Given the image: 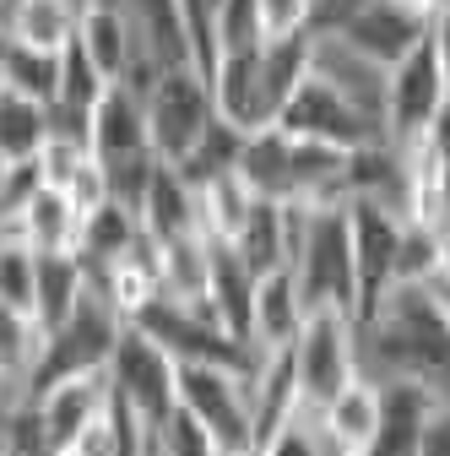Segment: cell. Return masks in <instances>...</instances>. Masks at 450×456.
I'll list each match as a JSON object with an SVG mask.
<instances>
[{"label":"cell","instance_id":"ba28073f","mask_svg":"<svg viewBox=\"0 0 450 456\" xmlns=\"http://www.w3.org/2000/svg\"><path fill=\"white\" fill-rule=\"evenodd\" d=\"M120 326H125V315L87 282L82 305H76L60 326H54V331H44V354H38V364H33L28 391L60 380V375H76V370H103V364H108V348H115V337H120Z\"/></svg>","mask_w":450,"mask_h":456},{"label":"cell","instance_id":"7c38bea8","mask_svg":"<svg viewBox=\"0 0 450 456\" xmlns=\"http://www.w3.org/2000/svg\"><path fill=\"white\" fill-rule=\"evenodd\" d=\"M434 403L439 396L423 380H380V429L369 440V456H418Z\"/></svg>","mask_w":450,"mask_h":456},{"label":"cell","instance_id":"4fadbf2b","mask_svg":"<svg viewBox=\"0 0 450 456\" xmlns=\"http://www.w3.org/2000/svg\"><path fill=\"white\" fill-rule=\"evenodd\" d=\"M17 240H28L33 250H76V234H82V212L71 207V196L60 185H44L33 180L28 196L0 217Z\"/></svg>","mask_w":450,"mask_h":456},{"label":"cell","instance_id":"d590c367","mask_svg":"<svg viewBox=\"0 0 450 456\" xmlns=\"http://www.w3.org/2000/svg\"><path fill=\"white\" fill-rule=\"evenodd\" d=\"M66 196H71V207H76L82 217H87V212H98V207L108 201V180H103V163H98V158H87L76 175H71Z\"/></svg>","mask_w":450,"mask_h":456},{"label":"cell","instance_id":"60d3db41","mask_svg":"<svg viewBox=\"0 0 450 456\" xmlns=\"http://www.w3.org/2000/svg\"><path fill=\"white\" fill-rule=\"evenodd\" d=\"M0 87H6V33H0Z\"/></svg>","mask_w":450,"mask_h":456},{"label":"cell","instance_id":"5bb4252c","mask_svg":"<svg viewBox=\"0 0 450 456\" xmlns=\"http://www.w3.org/2000/svg\"><path fill=\"white\" fill-rule=\"evenodd\" d=\"M206 310L222 331L250 342V310H255V272L229 240H206Z\"/></svg>","mask_w":450,"mask_h":456},{"label":"cell","instance_id":"5b68a950","mask_svg":"<svg viewBox=\"0 0 450 456\" xmlns=\"http://www.w3.org/2000/svg\"><path fill=\"white\" fill-rule=\"evenodd\" d=\"M174 408L190 413L217 451L255 445V408H250V370L234 364H180V391Z\"/></svg>","mask_w":450,"mask_h":456},{"label":"cell","instance_id":"ac0fdd59","mask_svg":"<svg viewBox=\"0 0 450 456\" xmlns=\"http://www.w3.org/2000/svg\"><path fill=\"white\" fill-rule=\"evenodd\" d=\"M315 413H320V429H325V440H331L336 456H369V440L380 429V380L374 375L348 380Z\"/></svg>","mask_w":450,"mask_h":456},{"label":"cell","instance_id":"e0dca14e","mask_svg":"<svg viewBox=\"0 0 450 456\" xmlns=\"http://www.w3.org/2000/svg\"><path fill=\"white\" fill-rule=\"evenodd\" d=\"M304 326V294L288 266L261 272L255 277V310H250V348L255 354H277L293 348V337Z\"/></svg>","mask_w":450,"mask_h":456},{"label":"cell","instance_id":"8d00e7d4","mask_svg":"<svg viewBox=\"0 0 450 456\" xmlns=\"http://www.w3.org/2000/svg\"><path fill=\"white\" fill-rule=\"evenodd\" d=\"M418 456H450V396H439L434 413H429V429H423V445Z\"/></svg>","mask_w":450,"mask_h":456},{"label":"cell","instance_id":"6da1fadb","mask_svg":"<svg viewBox=\"0 0 450 456\" xmlns=\"http://www.w3.org/2000/svg\"><path fill=\"white\" fill-rule=\"evenodd\" d=\"M304 310H348L358 321V282H353V234H348V201H315L304 207V234L288 261Z\"/></svg>","mask_w":450,"mask_h":456},{"label":"cell","instance_id":"ffe728a7","mask_svg":"<svg viewBox=\"0 0 450 456\" xmlns=\"http://www.w3.org/2000/svg\"><path fill=\"white\" fill-rule=\"evenodd\" d=\"M234 175L261 201H293V142L277 131V126L245 131V147H239Z\"/></svg>","mask_w":450,"mask_h":456},{"label":"cell","instance_id":"1f68e13d","mask_svg":"<svg viewBox=\"0 0 450 456\" xmlns=\"http://www.w3.org/2000/svg\"><path fill=\"white\" fill-rule=\"evenodd\" d=\"M266 456H336L325 429H320V413L309 403H299V413L283 424V429H271V440L261 445Z\"/></svg>","mask_w":450,"mask_h":456},{"label":"cell","instance_id":"7bdbcfd3","mask_svg":"<svg viewBox=\"0 0 450 456\" xmlns=\"http://www.w3.org/2000/svg\"><path fill=\"white\" fill-rule=\"evenodd\" d=\"M6 456H17V451H12V445H6Z\"/></svg>","mask_w":450,"mask_h":456},{"label":"cell","instance_id":"ab89813d","mask_svg":"<svg viewBox=\"0 0 450 456\" xmlns=\"http://www.w3.org/2000/svg\"><path fill=\"white\" fill-rule=\"evenodd\" d=\"M402 6H413V12H423V17H429V12H434V0H402Z\"/></svg>","mask_w":450,"mask_h":456},{"label":"cell","instance_id":"f1b7e54d","mask_svg":"<svg viewBox=\"0 0 450 456\" xmlns=\"http://www.w3.org/2000/svg\"><path fill=\"white\" fill-rule=\"evenodd\" d=\"M33 294H38V250L0 223V305L33 315Z\"/></svg>","mask_w":450,"mask_h":456},{"label":"cell","instance_id":"d4e9b609","mask_svg":"<svg viewBox=\"0 0 450 456\" xmlns=\"http://www.w3.org/2000/svg\"><path fill=\"white\" fill-rule=\"evenodd\" d=\"M196 201H201V234L206 240H234L239 228H245V217H250V207H255V196H250V185L234 175H212V180H201L196 185Z\"/></svg>","mask_w":450,"mask_h":456},{"label":"cell","instance_id":"44dd1931","mask_svg":"<svg viewBox=\"0 0 450 456\" xmlns=\"http://www.w3.org/2000/svg\"><path fill=\"white\" fill-rule=\"evenodd\" d=\"M87 0H0V33L38 49H66Z\"/></svg>","mask_w":450,"mask_h":456},{"label":"cell","instance_id":"603a6c76","mask_svg":"<svg viewBox=\"0 0 450 456\" xmlns=\"http://www.w3.org/2000/svg\"><path fill=\"white\" fill-rule=\"evenodd\" d=\"M87 294V266L76 261V250H38V294H33V315L44 331H54Z\"/></svg>","mask_w":450,"mask_h":456},{"label":"cell","instance_id":"2e32d148","mask_svg":"<svg viewBox=\"0 0 450 456\" xmlns=\"http://www.w3.org/2000/svg\"><path fill=\"white\" fill-rule=\"evenodd\" d=\"M309 71L325 77L336 93H348L369 120H380L385 109V66H374L369 54H358L348 38L336 33H315V49H309Z\"/></svg>","mask_w":450,"mask_h":456},{"label":"cell","instance_id":"7a4b0ae2","mask_svg":"<svg viewBox=\"0 0 450 456\" xmlns=\"http://www.w3.org/2000/svg\"><path fill=\"white\" fill-rule=\"evenodd\" d=\"M147 109V142L163 163H185L190 147L206 136V126L217 120V98L201 66H163L152 77V87L141 93Z\"/></svg>","mask_w":450,"mask_h":456},{"label":"cell","instance_id":"484cf974","mask_svg":"<svg viewBox=\"0 0 450 456\" xmlns=\"http://www.w3.org/2000/svg\"><path fill=\"white\" fill-rule=\"evenodd\" d=\"M6 93H22V98L49 109L60 98V49H38V44L6 38Z\"/></svg>","mask_w":450,"mask_h":456},{"label":"cell","instance_id":"74e56055","mask_svg":"<svg viewBox=\"0 0 450 456\" xmlns=\"http://www.w3.org/2000/svg\"><path fill=\"white\" fill-rule=\"evenodd\" d=\"M429 44L439 54V71L450 82V0H434V12H429Z\"/></svg>","mask_w":450,"mask_h":456},{"label":"cell","instance_id":"836d02e7","mask_svg":"<svg viewBox=\"0 0 450 456\" xmlns=\"http://www.w3.org/2000/svg\"><path fill=\"white\" fill-rule=\"evenodd\" d=\"M152 440H157V456H217V440L180 408L152 429Z\"/></svg>","mask_w":450,"mask_h":456},{"label":"cell","instance_id":"d6a6232c","mask_svg":"<svg viewBox=\"0 0 450 456\" xmlns=\"http://www.w3.org/2000/svg\"><path fill=\"white\" fill-rule=\"evenodd\" d=\"M92 158V147L87 142H76V136H44V147H38V158H33V168H38V180L44 185H71V175H76V168Z\"/></svg>","mask_w":450,"mask_h":456},{"label":"cell","instance_id":"9c48e42d","mask_svg":"<svg viewBox=\"0 0 450 456\" xmlns=\"http://www.w3.org/2000/svg\"><path fill=\"white\" fill-rule=\"evenodd\" d=\"M402 207L353 196L348 201V234H353V282H358V321L380 310V299L397 289V256H402Z\"/></svg>","mask_w":450,"mask_h":456},{"label":"cell","instance_id":"52a82bcc","mask_svg":"<svg viewBox=\"0 0 450 456\" xmlns=\"http://www.w3.org/2000/svg\"><path fill=\"white\" fill-rule=\"evenodd\" d=\"M283 136H293V142H325V147H342V152H353V147H369V142H380L385 131H380V120H369V114L348 98V93H336L325 77H304L288 98H283V109H277V120H271Z\"/></svg>","mask_w":450,"mask_h":456},{"label":"cell","instance_id":"7402d4cb","mask_svg":"<svg viewBox=\"0 0 450 456\" xmlns=\"http://www.w3.org/2000/svg\"><path fill=\"white\" fill-rule=\"evenodd\" d=\"M120 12L131 17L136 38L157 66H185L190 61V22L180 0H120Z\"/></svg>","mask_w":450,"mask_h":456},{"label":"cell","instance_id":"f546056e","mask_svg":"<svg viewBox=\"0 0 450 456\" xmlns=\"http://www.w3.org/2000/svg\"><path fill=\"white\" fill-rule=\"evenodd\" d=\"M239 147H245V131H239L234 120H222V114H217V120L206 126V136L190 147V158L174 163V168H180L190 185H201V180H212V175H229V168L239 163Z\"/></svg>","mask_w":450,"mask_h":456},{"label":"cell","instance_id":"4316f807","mask_svg":"<svg viewBox=\"0 0 450 456\" xmlns=\"http://www.w3.org/2000/svg\"><path fill=\"white\" fill-rule=\"evenodd\" d=\"M38 354H44V326H38V315L0 305V380H12V386L28 391Z\"/></svg>","mask_w":450,"mask_h":456},{"label":"cell","instance_id":"9a60e30c","mask_svg":"<svg viewBox=\"0 0 450 456\" xmlns=\"http://www.w3.org/2000/svg\"><path fill=\"white\" fill-rule=\"evenodd\" d=\"M87 142H92V158H98V163H120V158L152 152V142H147V109H141V93H136V87H125V82H108V93L92 103Z\"/></svg>","mask_w":450,"mask_h":456},{"label":"cell","instance_id":"8992f818","mask_svg":"<svg viewBox=\"0 0 450 456\" xmlns=\"http://www.w3.org/2000/svg\"><path fill=\"white\" fill-rule=\"evenodd\" d=\"M450 103V82L439 71V54L429 44V33L385 71V109H380V131L390 147H413L418 136H429L434 114Z\"/></svg>","mask_w":450,"mask_h":456},{"label":"cell","instance_id":"f35d334b","mask_svg":"<svg viewBox=\"0 0 450 456\" xmlns=\"http://www.w3.org/2000/svg\"><path fill=\"white\" fill-rule=\"evenodd\" d=\"M217 456H266L261 445H234V451H217Z\"/></svg>","mask_w":450,"mask_h":456},{"label":"cell","instance_id":"3957f363","mask_svg":"<svg viewBox=\"0 0 450 456\" xmlns=\"http://www.w3.org/2000/svg\"><path fill=\"white\" fill-rule=\"evenodd\" d=\"M108 386H115V403L131 408L147 429H157L168 413H174V391H180V359L163 348V342L125 321L115 348H108Z\"/></svg>","mask_w":450,"mask_h":456},{"label":"cell","instance_id":"83f0119b","mask_svg":"<svg viewBox=\"0 0 450 456\" xmlns=\"http://www.w3.org/2000/svg\"><path fill=\"white\" fill-rule=\"evenodd\" d=\"M44 136H49V109L0 87V152H6L12 163H33Z\"/></svg>","mask_w":450,"mask_h":456},{"label":"cell","instance_id":"30bf717a","mask_svg":"<svg viewBox=\"0 0 450 456\" xmlns=\"http://www.w3.org/2000/svg\"><path fill=\"white\" fill-rule=\"evenodd\" d=\"M108 403H115V386H108V364H103V370H76V375H60V380L28 391V419L49 451H71L76 435Z\"/></svg>","mask_w":450,"mask_h":456},{"label":"cell","instance_id":"4dcf8cb0","mask_svg":"<svg viewBox=\"0 0 450 456\" xmlns=\"http://www.w3.org/2000/svg\"><path fill=\"white\" fill-rule=\"evenodd\" d=\"M108 93V77L87 61V49L71 38L66 49H60V98L54 103H66V109H82V114H92V103Z\"/></svg>","mask_w":450,"mask_h":456},{"label":"cell","instance_id":"8fae6325","mask_svg":"<svg viewBox=\"0 0 450 456\" xmlns=\"http://www.w3.org/2000/svg\"><path fill=\"white\" fill-rule=\"evenodd\" d=\"M336 38H348L358 54H369L374 66H397L402 54L429 33V17L423 12H413V6H402V0H364V6L342 22V28H331Z\"/></svg>","mask_w":450,"mask_h":456},{"label":"cell","instance_id":"277c9868","mask_svg":"<svg viewBox=\"0 0 450 456\" xmlns=\"http://www.w3.org/2000/svg\"><path fill=\"white\" fill-rule=\"evenodd\" d=\"M293 375H299V396L309 408L331 403L348 380L364 375V354H358V321L348 310H304V326L293 337Z\"/></svg>","mask_w":450,"mask_h":456},{"label":"cell","instance_id":"d6986e66","mask_svg":"<svg viewBox=\"0 0 450 456\" xmlns=\"http://www.w3.org/2000/svg\"><path fill=\"white\" fill-rule=\"evenodd\" d=\"M136 217H141V228H147L157 245L185 240V234H201V201H196V185L180 175L174 163H157V175H152V185H147Z\"/></svg>","mask_w":450,"mask_h":456},{"label":"cell","instance_id":"cb8c5ba5","mask_svg":"<svg viewBox=\"0 0 450 456\" xmlns=\"http://www.w3.org/2000/svg\"><path fill=\"white\" fill-rule=\"evenodd\" d=\"M136 240H141V217H136L131 207H120V201H103L98 212L82 217L76 261H82L87 272H98V266H108V261H120Z\"/></svg>","mask_w":450,"mask_h":456},{"label":"cell","instance_id":"b9f144b4","mask_svg":"<svg viewBox=\"0 0 450 456\" xmlns=\"http://www.w3.org/2000/svg\"><path fill=\"white\" fill-rule=\"evenodd\" d=\"M0 456H6V429H0Z\"/></svg>","mask_w":450,"mask_h":456},{"label":"cell","instance_id":"e575fe53","mask_svg":"<svg viewBox=\"0 0 450 456\" xmlns=\"http://www.w3.org/2000/svg\"><path fill=\"white\" fill-rule=\"evenodd\" d=\"M255 12H261V38H293L309 33L315 0H255Z\"/></svg>","mask_w":450,"mask_h":456}]
</instances>
